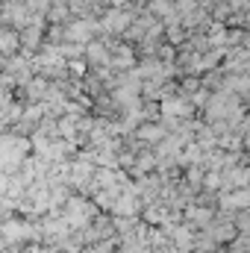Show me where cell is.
Masks as SVG:
<instances>
[{"label":"cell","mask_w":250,"mask_h":253,"mask_svg":"<svg viewBox=\"0 0 250 253\" xmlns=\"http://www.w3.org/2000/svg\"><path fill=\"white\" fill-rule=\"evenodd\" d=\"M97 215H100V206H97L91 197H83V194H74L62 209V218L74 227V230H85Z\"/></svg>","instance_id":"6da1fadb"},{"label":"cell","mask_w":250,"mask_h":253,"mask_svg":"<svg viewBox=\"0 0 250 253\" xmlns=\"http://www.w3.org/2000/svg\"><path fill=\"white\" fill-rule=\"evenodd\" d=\"M85 62H88V68H109L112 65V50L100 39H94L91 44H85Z\"/></svg>","instance_id":"ba28073f"},{"label":"cell","mask_w":250,"mask_h":253,"mask_svg":"<svg viewBox=\"0 0 250 253\" xmlns=\"http://www.w3.org/2000/svg\"><path fill=\"white\" fill-rule=\"evenodd\" d=\"M80 236H83V242H85V248H91V245H100V242H109V239H118V230H115V218L109 215V212H100L85 230H77Z\"/></svg>","instance_id":"7a4b0ae2"},{"label":"cell","mask_w":250,"mask_h":253,"mask_svg":"<svg viewBox=\"0 0 250 253\" xmlns=\"http://www.w3.org/2000/svg\"><path fill=\"white\" fill-rule=\"evenodd\" d=\"M203 162V147L197 144V141H191V144H186V150L180 153V159H177V165L186 171V168H191V165H200Z\"/></svg>","instance_id":"7c38bea8"},{"label":"cell","mask_w":250,"mask_h":253,"mask_svg":"<svg viewBox=\"0 0 250 253\" xmlns=\"http://www.w3.org/2000/svg\"><path fill=\"white\" fill-rule=\"evenodd\" d=\"M194 239H197V230H191L186 221L171 230V242L177 253H194Z\"/></svg>","instance_id":"9c48e42d"},{"label":"cell","mask_w":250,"mask_h":253,"mask_svg":"<svg viewBox=\"0 0 250 253\" xmlns=\"http://www.w3.org/2000/svg\"><path fill=\"white\" fill-rule=\"evenodd\" d=\"M200 88H203L200 77H180V94H186V97H191V94H197Z\"/></svg>","instance_id":"9a60e30c"},{"label":"cell","mask_w":250,"mask_h":253,"mask_svg":"<svg viewBox=\"0 0 250 253\" xmlns=\"http://www.w3.org/2000/svg\"><path fill=\"white\" fill-rule=\"evenodd\" d=\"M135 135H138V141H141V144H147V147H159V144H162L171 132L159 124V121H156V124L144 121V124L138 126V132H135Z\"/></svg>","instance_id":"30bf717a"},{"label":"cell","mask_w":250,"mask_h":253,"mask_svg":"<svg viewBox=\"0 0 250 253\" xmlns=\"http://www.w3.org/2000/svg\"><path fill=\"white\" fill-rule=\"evenodd\" d=\"M186 47L203 56V53H209V50H212V39H209V33L197 30V33H191V39H188V44H186Z\"/></svg>","instance_id":"4fadbf2b"},{"label":"cell","mask_w":250,"mask_h":253,"mask_svg":"<svg viewBox=\"0 0 250 253\" xmlns=\"http://www.w3.org/2000/svg\"><path fill=\"white\" fill-rule=\"evenodd\" d=\"M218 209H230V212H242V209H250V189L218 191Z\"/></svg>","instance_id":"8992f818"},{"label":"cell","mask_w":250,"mask_h":253,"mask_svg":"<svg viewBox=\"0 0 250 253\" xmlns=\"http://www.w3.org/2000/svg\"><path fill=\"white\" fill-rule=\"evenodd\" d=\"M245 153H250V129L245 132Z\"/></svg>","instance_id":"ac0fdd59"},{"label":"cell","mask_w":250,"mask_h":253,"mask_svg":"<svg viewBox=\"0 0 250 253\" xmlns=\"http://www.w3.org/2000/svg\"><path fill=\"white\" fill-rule=\"evenodd\" d=\"M218 251H221V245H218L206 230H200L197 239H194V253H218Z\"/></svg>","instance_id":"5bb4252c"},{"label":"cell","mask_w":250,"mask_h":253,"mask_svg":"<svg viewBox=\"0 0 250 253\" xmlns=\"http://www.w3.org/2000/svg\"><path fill=\"white\" fill-rule=\"evenodd\" d=\"M94 39H100V21L97 18H77L68 24V42L74 44H91Z\"/></svg>","instance_id":"3957f363"},{"label":"cell","mask_w":250,"mask_h":253,"mask_svg":"<svg viewBox=\"0 0 250 253\" xmlns=\"http://www.w3.org/2000/svg\"><path fill=\"white\" fill-rule=\"evenodd\" d=\"M236 227H239V233H250V209L236 212Z\"/></svg>","instance_id":"e0dca14e"},{"label":"cell","mask_w":250,"mask_h":253,"mask_svg":"<svg viewBox=\"0 0 250 253\" xmlns=\"http://www.w3.org/2000/svg\"><path fill=\"white\" fill-rule=\"evenodd\" d=\"M194 103H191V97L186 94H174V97H165L162 100V115L165 118H180V121H188V118H194Z\"/></svg>","instance_id":"277c9868"},{"label":"cell","mask_w":250,"mask_h":253,"mask_svg":"<svg viewBox=\"0 0 250 253\" xmlns=\"http://www.w3.org/2000/svg\"><path fill=\"white\" fill-rule=\"evenodd\" d=\"M221 171H206V180H203V191H221Z\"/></svg>","instance_id":"2e32d148"},{"label":"cell","mask_w":250,"mask_h":253,"mask_svg":"<svg viewBox=\"0 0 250 253\" xmlns=\"http://www.w3.org/2000/svg\"><path fill=\"white\" fill-rule=\"evenodd\" d=\"M138 53H135V44H126V42H121L118 44V50L112 53V71H135L138 68Z\"/></svg>","instance_id":"52a82bcc"},{"label":"cell","mask_w":250,"mask_h":253,"mask_svg":"<svg viewBox=\"0 0 250 253\" xmlns=\"http://www.w3.org/2000/svg\"><path fill=\"white\" fill-rule=\"evenodd\" d=\"M248 189H250V183H248Z\"/></svg>","instance_id":"d6986e66"},{"label":"cell","mask_w":250,"mask_h":253,"mask_svg":"<svg viewBox=\"0 0 250 253\" xmlns=\"http://www.w3.org/2000/svg\"><path fill=\"white\" fill-rule=\"evenodd\" d=\"M215 212L218 209H212V206H200V203H191L186 212H183V218H186V224L191 230H209L212 227V221H215Z\"/></svg>","instance_id":"5b68a950"},{"label":"cell","mask_w":250,"mask_h":253,"mask_svg":"<svg viewBox=\"0 0 250 253\" xmlns=\"http://www.w3.org/2000/svg\"><path fill=\"white\" fill-rule=\"evenodd\" d=\"M21 33L15 30V27H3L0 30V53H3V59H12V56H18L21 53Z\"/></svg>","instance_id":"8fae6325"}]
</instances>
